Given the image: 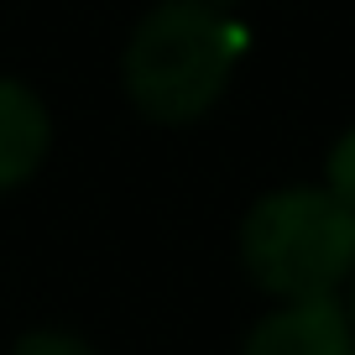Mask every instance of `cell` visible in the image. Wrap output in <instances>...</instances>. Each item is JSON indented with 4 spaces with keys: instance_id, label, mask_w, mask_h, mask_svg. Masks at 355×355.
Wrapping results in <instances>:
<instances>
[{
    "instance_id": "6da1fadb",
    "label": "cell",
    "mask_w": 355,
    "mask_h": 355,
    "mask_svg": "<svg viewBox=\"0 0 355 355\" xmlns=\"http://www.w3.org/2000/svg\"><path fill=\"white\" fill-rule=\"evenodd\" d=\"M245 32L204 0H157L121 53V84L152 125H193L225 100Z\"/></svg>"
},
{
    "instance_id": "7a4b0ae2",
    "label": "cell",
    "mask_w": 355,
    "mask_h": 355,
    "mask_svg": "<svg viewBox=\"0 0 355 355\" xmlns=\"http://www.w3.org/2000/svg\"><path fill=\"white\" fill-rule=\"evenodd\" d=\"M235 256L245 277L277 303L340 298L355 272V214L319 183H288L245 209Z\"/></svg>"
},
{
    "instance_id": "3957f363",
    "label": "cell",
    "mask_w": 355,
    "mask_h": 355,
    "mask_svg": "<svg viewBox=\"0 0 355 355\" xmlns=\"http://www.w3.org/2000/svg\"><path fill=\"white\" fill-rule=\"evenodd\" d=\"M241 355H355V329L340 298L277 303L245 329Z\"/></svg>"
},
{
    "instance_id": "277c9868",
    "label": "cell",
    "mask_w": 355,
    "mask_h": 355,
    "mask_svg": "<svg viewBox=\"0 0 355 355\" xmlns=\"http://www.w3.org/2000/svg\"><path fill=\"white\" fill-rule=\"evenodd\" d=\"M47 152H53V115L42 94L21 78L0 73V193L32 183Z\"/></svg>"
},
{
    "instance_id": "5b68a950",
    "label": "cell",
    "mask_w": 355,
    "mask_h": 355,
    "mask_svg": "<svg viewBox=\"0 0 355 355\" xmlns=\"http://www.w3.org/2000/svg\"><path fill=\"white\" fill-rule=\"evenodd\" d=\"M319 189L329 193V199H340L345 209L355 214V125L329 146V157H324V183H319Z\"/></svg>"
},
{
    "instance_id": "8992f818",
    "label": "cell",
    "mask_w": 355,
    "mask_h": 355,
    "mask_svg": "<svg viewBox=\"0 0 355 355\" xmlns=\"http://www.w3.org/2000/svg\"><path fill=\"white\" fill-rule=\"evenodd\" d=\"M11 355H100V345L84 340L78 329H58V324H42V329H26L21 340L11 345Z\"/></svg>"
},
{
    "instance_id": "52a82bcc",
    "label": "cell",
    "mask_w": 355,
    "mask_h": 355,
    "mask_svg": "<svg viewBox=\"0 0 355 355\" xmlns=\"http://www.w3.org/2000/svg\"><path fill=\"white\" fill-rule=\"evenodd\" d=\"M345 313H350V329H355V272H350V282H345Z\"/></svg>"
},
{
    "instance_id": "ba28073f",
    "label": "cell",
    "mask_w": 355,
    "mask_h": 355,
    "mask_svg": "<svg viewBox=\"0 0 355 355\" xmlns=\"http://www.w3.org/2000/svg\"><path fill=\"white\" fill-rule=\"evenodd\" d=\"M204 6H214V11H230V6H241V0H204Z\"/></svg>"
}]
</instances>
